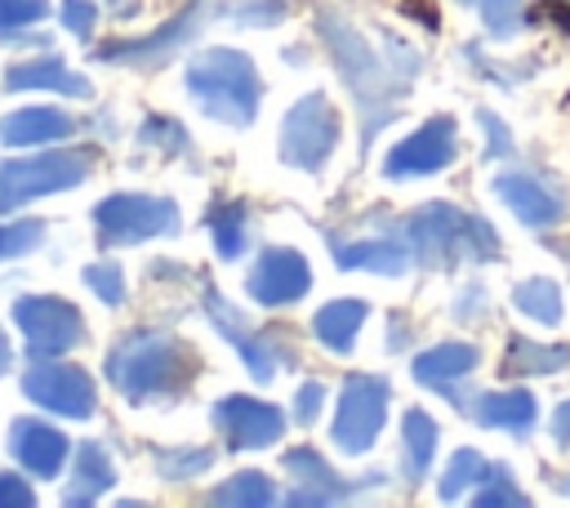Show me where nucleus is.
<instances>
[{
  "instance_id": "29",
  "label": "nucleus",
  "mask_w": 570,
  "mask_h": 508,
  "mask_svg": "<svg viewBox=\"0 0 570 508\" xmlns=\"http://www.w3.org/2000/svg\"><path fill=\"white\" fill-rule=\"evenodd\" d=\"M570 365V348L566 343H534V339H508V370L517 374H552Z\"/></svg>"
},
{
  "instance_id": "46",
  "label": "nucleus",
  "mask_w": 570,
  "mask_h": 508,
  "mask_svg": "<svg viewBox=\"0 0 570 508\" xmlns=\"http://www.w3.org/2000/svg\"><path fill=\"white\" fill-rule=\"evenodd\" d=\"M13 365V352H9V339H4V330H0V374Z\"/></svg>"
},
{
  "instance_id": "3",
  "label": "nucleus",
  "mask_w": 570,
  "mask_h": 508,
  "mask_svg": "<svg viewBox=\"0 0 570 508\" xmlns=\"http://www.w3.org/2000/svg\"><path fill=\"white\" fill-rule=\"evenodd\" d=\"M183 85L196 98V107L227 129H249L263 102V80L254 62L240 49H223V45L196 53L183 71Z\"/></svg>"
},
{
  "instance_id": "22",
  "label": "nucleus",
  "mask_w": 570,
  "mask_h": 508,
  "mask_svg": "<svg viewBox=\"0 0 570 508\" xmlns=\"http://www.w3.org/2000/svg\"><path fill=\"white\" fill-rule=\"evenodd\" d=\"M76 125L67 111L58 107H18L9 116H0V143L4 147H40V143H58L67 138Z\"/></svg>"
},
{
  "instance_id": "44",
  "label": "nucleus",
  "mask_w": 570,
  "mask_h": 508,
  "mask_svg": "<svg viewBox=\"0 0 570 508\" xmlns=\"http://www.w3.org/2000/svg\"><path fill=\"white\" fill-rule=\"evenodd\" d=\"M485 312V290L481 285H468L463 294H459V303H454V316L459 321H476Z\"/></svg>"
},
{
  "instance_id": "36",
  "label": "nucleus",
  "mask_w": 570,
  "mask_h": 508,
  "mask_svg": "<svg viewBox=\"0 0 570 508\" xmlns=\"http://www.w3.org/2000/svg\"><path fill=\"white\" fill-rule=\"evenodd\" d=\"M463 4H472L481 13V22L494 40H512L521 31V0H463Z\"/></svg>"
},
{
  "instance_id": "35",
  "label": "nucleus",
  "mask_w": 570,
  "mask_h": 508,
  "mask_svg": "<svg viewBox=\"0 0 570 508\" xmlns=\"http://www.w3.org/2000/svg\"><path fill=\"white\" fill-rule=\"evenodd\" d=\"M289 4L285 0H227L223 4V18H232L236 27H276L285 22Z\"/></svg>"
},
{
  "instance_id": "17",
  "label": "nucleus",
  "mask_w": 570,
  "mask_h": 508,
  "mask_svg": "<svg viewBox=\"0 0 570 508\" xmlns=\"http://www.w3.org/2000/svg\"><path fill=\"white\" fill-rule=\"evenodd\" d=\"M494 196H499L525 227H552V223L566 218V201H561L543 178H534V174H525V169L499 174V178H494Z\"/></svg>"
},
{
  "instance_id": "32",
  "label": "nucleus",
  "mask_w": 570,
  "mask_h": 508,
  "mask_svg": "<svg viewBox=\"0 0 570 508\" xmlns=\"http://www.w3.org/2000/svg\"><path fill=\"white\" fill-rule=\"evenodd\" d=\"M485 468H490V463H485L476 450H454V459L445 463V477H441L436 495H441V499H459L468 486H481Z\"/></svg>"
},
{
  "instance_id": "14",
  "label": "nucleus",
  "mask_w": 570,
  "mask_h": 508,
  "mask_svg": "<svg viewBox=\"0 0 570 508\" xmlns=\"http://www.w3.org/2000/svg\"><path fill=\"white\" fill-rule=\"evenodd\" d=\"M200 18H205V0H191L187 9H178L165 27H156L151 36H125V40H107V45H98V62H134V67H142V62H165V58H174V49L178 45H187L196 31H200Z\"/></svg>"
},
{
  "instance_id": "24",
  "label": "nucleus",
  "mask_w": 570,
  "mask_h": 508,
  "mask_svg": "<svg viewBox=\"0 0 570 508\" xmlns=\"http://www.w3.org/2000/svg\"><path fill=\"white\" fill-rule=\"evenodd\" d=\"M205 227H209V241H214L218 258L232 263L249 250V205L245 201H214L205 209Z\"/></svg>"
},
{
  "instance_id": "33",
  "label": "nucleus",
  "mask_w": 570,
  "mask_h": 508,
  "mask_svg": "<svg viewBox=\"0 0 570 508\" xmlns=\"http://www.w3.org/2000/svg\"><path fill=\"white\" fill-rule=\"evenodd\" d=\"M138 143L160 147L165 156H191V138L174 116H147L142 129H138Z\"/></svg>"
},
{
  "instance_id": "28",
  "label": "nucleus",
  "mask_w": 570,
  "mask_h": 508,
  "mask_svg": "<svg viewBox=\"0 0 570 508\" xmlns=\"http://www.w3.org/2000/svg\"><path fill=\"white\" fill-rule=\"evenodd\" d=\"M272 499H276L272 477L258 472V468L236 472V477H227L223 486H214V490L205 495V504H223V508H267Z\"/></svg>"
},
{
  "instance_id": "20",
  "label": "nucleus",
  "mask_w": 570,
  "mask_h": 508,
  "mask_svg": "<svg viewBox=\"0 0 570 508\" xmlns=\"http://www.w3.org/2000/svg\"><path fill=\"white\" fill-rule=\"evenodd\" d=\"M4 89L9 94H27V89H58V94H71V98H94V85L85 76H76L62 58H27V62H13L4 71Z\"/></svg>"
},
{
  "instance_id": "11",
  "label": "nucleus",
  "mask_w": 570,
  "mask_h": 508,
  "mask_svg": "<svg viewBox=\"0 0 570 508\" xmlns=\"http://www.w3.org/2000/svg\"><path fill=\"white\" fill-rule=\"evenodd\" d=\"M209 419H214V428H218L227 450H267L285 432V414L276 406H267L258 397H240V392L218 397Z\"/></svg>"
},
{
  "instance_id": "34",
  "label": "nucleus",
  "mask_w": 570,
  "mask_h": 508,
  "mask_svg": "<svg viewBox=\"0 0 570 508\" xmlns=\"http://www.w3.org/2000/svg\"><path fill=\"white\" fill-rule=\"evenodd\" d=\"M476 504H481V508H521V504H530V499H525V490H517V481H512V472H508L503 463H490L485 477H481Z\"/></svg>"
},
{
  "instance_id": "45",
  "label": "nucleus",
  "mask_w": 570,
  "mask_h": 508,
  "mask_svg": "<svg viewBox=\"0 0 570 508\" xmlns=\"http://www.w3.org/2000/svg\"><path fill=\"white\" fill-rule=\"evenodd\" d=\"M552 441H570V401H561L557 410H552Z\"/></svg>"
},
{
  "instance_id": "40",
  "label": "nucleus",
  "mask_w": 570,
  "mask_h": 508,
  "mask_svg": "<svg viewBox=\"0 0 570 508\" xmlns=\"http://www.w3.org/2000/svg\"><path fill=\"white\" fill-rule=\"evenodd\" d=\"M40 223L36 218H22V223H9V227H0V258H9V254H22V250H31V245H40Z\"/></svg>"
},
{
  "instance_id": "19",
  "label": "nucleus",
  "mask_w": 570,
  "mask_h": 508,
  "mask_svg": "<svg viewBox=\"0 0 570 508\" xmlns=\"http://www.w3.org/2000/svg\"><path fill=\"white\" fill-rule=\"evenodd\" d=\"M414 250L410 241L396 236H370V241H334V263L343 272H379V276H401L410 267Z\"/></svg>"
},
{
  "instance_id": "2",
  "label": "nucleus",
  "mask_w": 570,
  "mask_h": 508,
  "mask_svg": "<svg viewBox=\"0 0 570 508\" xmlns=\"http://www.w3.org/2000/svg\"><path fill=\"white\" fill-rule=\"evenodd\" d=\"M196 374H200L196 348L174 334H129L107 352V383L134 406L174 397Z\"/></svg>"
},
{
  "instance_id": "9",
  "label": "nucleus",
  "mask_w": 570,
  "mask_h": 508,
  "mask_svg": "<svg viewBox=\"0 0 570 508\" xmlns=\"http://www.w3.org/2000/svg\"><path fill=\"white\" fill-rule=\"evenodd\" d=\"M13 321L27 334V352L31 361L40 356H62L76 343H85V316L76 312V303L58 299V294H22L13 303Z\"/></svg>"
},
{
  "instance_id": "25",
  "label": "nucleus",
  "mask_w": 570,
  "mask_h": 508,
  "mask_svg": "<svg viewBox=\"0 0 570 508\" xmlns=\"http://www.w3.org/2000/svg\"><path fill=\"white\" fill-rule=\"evenodd\" d=\"M365 316H370V303L365 299H334V303H325L312 316V330H316V339L330 352H347L352 339H356V330L365 325Z\"/></svg>"
},
{
  "instance_id": "38",
  "label": "nucleus",
  "mask_w": 570,
  "mask_h": 508,
  "mask_svg": "<svg viewBox=\"0 0 570 508\" xmlns=\"http://www.w3.org/2000/svg\"><path fill=\"white\" fill-rule=\"evenodd\" d=\"M85 285H89L107 307L125 303V276H120L116 263H89V267H85Z\"/></svg>"
},
{
  "instance_id": "23",
  "label": "nucleus",
  "mask_w": 570,
  "mask_h": 508,
  "mask_svg": "<svg viewBox=\"0 0 570 508\" xmlns=\"http://www.w3.org/2000/svg\"><path fill=\"white\" fill-rule=\"evenodd\" d=\"M472 419L481 428H503V432H517L525 437L539 419V401L525 392V388H508V392H485L472 401Z\"/></svg>"
},
{
  "instance_id": "43",
  "label": "nucleus",
  "mask_w": 570,
  "mask_h": 508,
  "mask_svg": "<svg viewBox=\"0 0 570 508\" xmlns=\"http://www.w3.org/2000/svg\"><path fill=\"white\" fill-rule=\"evenodd\" d=\"M36 490L18 477V472H0V508H31Z\"/></svg>"
},
{
  "instance_id": "21",
  "label": "nucleus",
  "mask_w": 570,
  "mask_h": 508,
  "mask_svg": "<svg viewBox=\"0 0 570 508\" xmlns=\"http://www.w3.org/2000/svg\"><path fill=\"white\" fill-rule=\"evenodd\" d=\"M107 486H116V468L107 459V450L98 441H80L71 450V477H67V490H62V504L67 508H85L94 504Z\"/></svg>"
},
{
  "instance_id": "18",
  "label": "nucleus",
  "mask_w": 570,
  "mask_h": 508,
  "mask_svg": "<svg viewBox=\"0 0 570 508\" xmlns=\"http://www.w3.org/2000/svg\"><path fill=\"white\" fill-rule=\"evenodd\" d=\"M9 455H13L31 477L49 481V477H58V468L67 463L71 446H67V437H62L58 428H49V423H40V419H13V423H9Z\"/></svg>"
},
{
  "instance_id": "37",
  "label": "nucleus",
  "mask_w": 570,
  "mask_h": 508,
  "mask_svg": "<svg viewBox=\"0 0 570 508\" xmlns=\"http://www.w3.org/2000/svg\"><path fill=\"white\" fill-rule=\"evenodd\" d=\"M49 18V4L45 0H0V40L4 36H18L36 22Z\"/></svg>"
},
{
  "instance_id": "6",
  "label": "nucleus",
  "mask_w": 570,
  "mask_h": 508,
  "mask_svg": "<svg viewBox=\"0 0 570 508\" xmlns=\"http://www.w3.org/2000/svg\"><path fill=\"white\" fill-rule=\"evenodd\" d=\"M183 223L178 205L169 196H142V192H116L94 205L98 245H138L156 236H174Z\"/></svg>"
},
{
  "instance_id": "13",
  "label": "nucleus",
  "mask_w": 570,
  "mask_h": 508,
  "mask_svg": "<svg viewBox=\"0 0 570 508\" xmlns=\"http://www.w3.org/2000/svg\"><path fill=\"white\" fill-rule=\"evenodd\" d=\"M245 290L258 307H285V303H298L312 290V267L298 250L276 245V250L258 254V263L245 276Z\"/></svg>"
},
{
  "instance_id": "8",
  "label": "nucleus",
  "mask_w": 570,
  "mask_h": 508,
  "mask_svg": "<svg viewBox=\"0 0 570 508\" xmlns=\"http://www.w3.org/2000/svg\"><path fill=\"white\" fill-rule=\"evenodd\" d=\"M387 401H392V388L387 379L379 374H352L338 392V410H334V446L347 450V455H365L379 432H383V419H387Z\"/></svg>"
},
{
  "instance_id": "31",
  "label": "nucleus",
  "mask_w": 570,
  "mask_h": 508,
  "mask_svg": "<svg viewBox=\"0 0 570 508\" xmlns=\"http://www.w3.org/2000/svg\"><path fill=\"white\" fill-rule=\"evenodd\" d=\"M151 463H156V472H160L165 481H191V477L209 472V463H214V450H200V446L165 450V446H156V450H151Z\"/></svg>"
},
{
  "instance_id": "12",
  "label": "nucleus",
  "mask_w": 570,
  "mask_h": 508,
  "mask_svg": "<svg viewBox=\"0 0 570 508\" xmlns=\"http://www.w3.org/2000/svg\"><path fill=\"white\" fill-rule=\"evenodd\" d=\"M205 316H209V325L236 348V356L249 365V374L258 379V383H267L272 374H276V365L281 361H294L289 352H281L276 348V339L281 334H272V330H249L245 325V316L218 294V290H205Z\"/></svg>"
},
{
  "instance_id": "30",
  "label": "nucleus",
  "mask_w": 570,
  "mask_h": 508,
  "mask_svg": "<svg viewBox=\"0 0 570 508\" xmlns=\"http://www.w3.org/2000/svg\"><path fill=\"white\" fill-rule=\"evenodd\" d=\"M512 307L525 312V316L539 321V325H557V321H561V290H557L548 276H530V281H521V285L512 290Z\"/></svg>"
},
{
  "instance_id": "7",
  "label": "nucleus",
  "mask_w": 570,
  "mask_h": 508,
  "mask_svg": "<svg viewBox=\"0 0 570 508\" xmlns=\"http://www.w3.org/2000/svg\"><path fill=\"white\" fill-rule=\"evenodd\" d=\"M276 147H281V160L285 165L316 174L330 160V152L338 147V111L330 107V98L325 94H303L285 111Z\"/></svg>"
},
{
  "instance_id": "41",
  "label": "nucleus",
  "mask_w": 570,
  "mask_h": 508,
  "mask_svg": "<svg viewBox=\"0 0 570 508\" xmlns=\"http://www.w3.org/2000/svg\"><path fill=\"white\" fill-rule=\"evenodd\" d=\"M476 125L485 129V160H494V156H508V152H512V134H508V125H503L494 111H476Z\"/></svg>"
},
{
  "instance_id": "42",
  "label": "nucleus",
  "mask_w": 570,
  "mask_h": 508,
  "mask_svg": "<svg viewBox=\"0 0 570 508\" xmlns=\"http://www.w3.org/2000/svg\"><path fill=\"white\" fill-rule=\"evenodd\" d=\"M321 406H325V383H298V392H294V423H316V414H321Z\"/></svg>"
},
{
  "instance_id": "16",
  "label": "nucleus",
  "mask_w": 570,
  "mask_h": 508,
  "mask_svg": "<svg viewBox=\"0 0 570 508\" xmlns=\"http://www.w3.org/2000/svg\"><path fill=\"white\" fill-rule=\"evenodd\" d=\"M285 472H289L294 486H298V490L285 495V504H338V499H352L356 490L383 481L379 472H370V477H361V481H347V477H338V472L321 459V450H312V446L285 450Z\"/></svg>"
},
{
  "instance_id": "15",
  "label": "nucleus",
  "mask_w": 570,
  "mask_h": 508,
  "mask_svg": "<svg viewBox=\"0 0 570 508\" xmlns=\"http://www.w3.org/2000/svg\"><path fill=\"white\" fill-rule=\"evenodd\" d=\"M450 160H454V120L432 116L428 125H419L410 138H401L387 152L383 174L387 178H428V174H441Z\"/></svg>"
},
{
  "instance_id": "27",
  "label": "nucleus",
  "mask_w": 570,
  "mask_h": 508,
  "mask_svg": "<svg viewBox=\"0 0 570 508\" xmlns=\"http://www.w3.org/2000/svg\"><path fill=\"white\" fill-rule=\"evenodd\" d=\"M401 446H405V477L410 481H423L428 468H432V455H436V423L428 410H405L401 419Z\"/></svg>"
},
{
  "instance_id": "26",
  "label": "nucleus",
  "mask_w": 570,
  "mask_h": 508,
  "mask_svg": "<svg viewBox=\"0 0 570 508\" xmlns=\"http://www.w3.org/2000/svg\"><path fill=\"white\" fill-rule=\"evenodd\" d=\"M476 361H481V356H476L472 343H436V348H428V352L414 356V379H419L423 388H441V383L463 379Z\"/></svg>"
},
{
  "instance_id": "10",
  "label": "nucleus",
  "mask_w": 570,
  "mask_h": 508,
  "mask_svg": "<svg viewBox=\"0 0 570 508\" xmlns=\"http://www.w3.org/2000/svg\"><path fill=\"white\" fill-rule=\"evenodd\" d=\"M22 397L36 401L49 414H67V419H89L98 406L94 379L80 365H58L53 356H40L27 374H22Z\"/></svg>"
},
{
  "instance_id": "39",
  "label": "nucleus",
  "mask_w": 570,
  "mask_h": 508,
  "mask_svg": "<svg viewBox=\"0 0 570 508\" xmlns=\"http://www.w3.org/2000/svg\"><path fill=\"white\" fill-rule=\"evenodd\" d=\"M58 18H62V31L67 36L89 40L94 36V22H98V4L94 0H62L58 4Z\"/></svg>"
},
{
  "instance_id": "5",
  "label": "nucleus",
  "mask_w": 570,
  "mask_h": 508,
  "mask_svg": "<svg viewBox=\"0 0 570 508\" xmlns=\"http://www.w3.org/2000/svg\"><path fill=\"white\" fill-rule=\"evenodd\" d=\"M89 152H36L22 160H4L0 165V214L22 209L36 196L49 192H71L89 178Z\"/></svg>"
},
{
  "instance_id": "1",
  "label": "nucleus",
  "mask_w": 570,
  "mask_h": 508,
  "mask_svg": "<svg viewBox=\"0 0 570 508\" xmlns=\"http://www.w3.org/2000/svg\"><path fill=\"white\" fill-rule=\"evenodd\" d=\"M316 36L325 40L334 71L343 76V85L361 111V152H365L374 143V134L401 111L410 80L387 62V53H374V45L356 31V22H347L334 9H316Z\"/></svg>"
},
{
  "instance_id": "4",
  "label": "nucleus",
  "mask_w": 570,
  "mask_h": 508,
  "mask_svg": "<svg viewBox=\"0 0 570 508\" xmlns=\"http://www.w3.org/2000/svg\"><path fill=\"white\" fill-rule=\"evenodd\" d=\"M405 241L414 250V258L428 272H450L463 258H494L499 254V236L485 218L463 214L445 201H428L423 209H414L405 218Z\"/></svg>"
}]
</instances>
